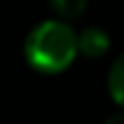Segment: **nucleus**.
Returning a JSON list of instances; mask_svg holds the SVG:
<instances>
[{"label":"nucleus","mask_w":124,"mask_h":124,"mask_svg":"<svg viewBox=\"0 0 124 124\" xmlns=\"http://www.w3.org/2000/svg\"><path fill=\"white\" fill-rule=\"evenodd\" d=\"M107 89H109L111 100L120 109H124V54H120L111 63V70L107 76Z\"/></svg>","instance_id":"7ed1b4c3"},{"label":"nucleus","mask_w":124,"mask_h":124,"mask_svg":"<svg viewBox=\"0 0 124 124\" xmlns=\"http://www.w3.org/2000/svg\"><path fill=\"white\" fill-rule=\"evenodd\" d=\"M111 41L109 35L98 26H87L78 33V54L85 59H100L107 54Z\"/></svg>","instance_id":"f03ea898"},{"label":"nucleus","mask_w":124,"mask_h":124,"mask_svg":"<svg viewBox=\"0 0 124 124\" xmlns=\"http://www.w3.org/2000/svg\"><path fill=\"white\" fill-rule=\"evenodd\" d=\"M50 9L61 17V20H76L85 13L89 0H48Z\"/></svg>","instance_id":"20e7f679"},{"label":"nucleus","mask_w":124,"mask_h":124,"mask_svg":"<svg viewBox=\"0 0 124 124\" xmlns=\"http://www.w3.org/2000/svg\"><path fill=\"white\" fill-rule=\"evenodd\" d=\"M78 54V35L61 20H44L31 28L24 41L26 63L39 74H59Z\"/></svg>","instance_id":"f257e3e1"}]
</instances>
